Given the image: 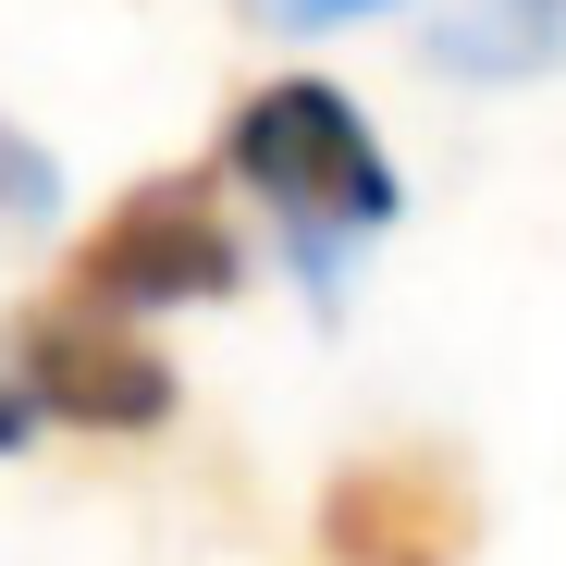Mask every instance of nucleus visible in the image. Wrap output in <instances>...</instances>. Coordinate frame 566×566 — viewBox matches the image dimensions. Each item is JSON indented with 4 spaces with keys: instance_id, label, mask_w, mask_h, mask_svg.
<instances>
[{
    "instance_id": "obj_1",
    "label": "nucleus",
    "mask_w": 566,
    "mask_h": 566,
    "mask_svg": "<svg viewBox=\"0 0 566 566\" xmlns=\"http://www.w3.org/2000/svg\"><path fill=\"white\" fill-rule=\"evenodd\" d=\"M210 160H222L234 198H259L271 259L308 283V308H333L345 271L407 222V172H395L382 124H369L333 74H271V86H247V99L222 112V148H210Z\"/></svg>"
},
{
    "instance_id": "obj_2",
    "label": "nucleus",
    "mask_w": 566,
    "mask_h": 566,
    "mask_svg": "<svg viewBox=\"0 0 566 566\" xmlns=\"http://www.w3.org/2000/svg\"><path fill=\"white\" fill-rule=\"evenodd\" d=\"M172 407H185V382H172V357L148 345V321L86 308V296H50L25 321H0V455L38 443V431L136 443Z\"/></svg>"
},
{
    "instance_id": "obj_3",
    "label": "nucleus",
    "mask_w": 566,
    "mask_h": 566,
    "mask_svg": "<svg viewBox=\"0 0 566 566\" xmlns=\"http://www.w3.org/2000/svg\"><path fill=\"white\" fill-rule=\"evenodd\" d=\"M247 283V222L222 198V160L210 172H148L74 234L62 259V296L86 308H124V321H185V308H222Z\"/></svg>"
},
{
    "instance_id": "obj_4",
    "label": "nucleus",
    "mask_w": 566,
    "mask_h": 566,
    "mask_svg": "<svg viewBox=\"0 0 566 566\" xmlns=\"http://www.w3.org/2000/svg\"><path fill=\"white\" fill-rule=\"evenodd\" d=\"M468 542H481V493L443 443H382V455L333 468V493H321L333 566H468Z\"/></svg>"
},
{
    "instance_id": "obj_5",
    "label": "nucleus",
    "mask_w": 566,
    "mask_h": 566,
    "mask_svg": "<svg viewBox=\"0 0 566 566\" xmlns=\"http://www.w3.org/2000/svg\"><path fill=\"white\" fill-rule=\"evenodd\" d=\"M431 74H455V86H542V74H566V0H443Z\"/></svg>"
},
{
    "instance_id": "obj_6",
    "label": "nucleus",
    "mask_w": 566,
    "mask_h": 566,
    "mask_svg": "<svg viewBox=\"0 0 566 566\" xmlns=\"http://www.w3.org/2000/svg\"><path fill=\"white\" fill-rule=\"evenodd\" d=\"M50 210H62V172H50V148L0 124V234H13V222H50Z\"/></svg>"
},
{
    "instance_id": "obj_7",
    "label": "nucleus",
    "mask_w": 566,
    "mask_h": 566,
    "mask_svg": "<svg viewBox=\"0 0 566 566\" xmlns=\"http://www.w3.org/2000/svg\"><path fill=\"white\" fill-rule=\"evenodd\" d=\"M247 25L271 38H333V25H369V13H407V0H234Z\"/></svg>"
}]
</instances>
